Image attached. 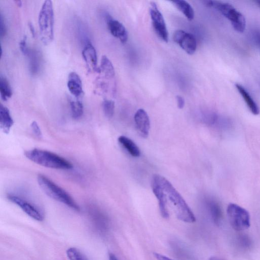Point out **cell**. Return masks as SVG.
I'll return each mask as SVG.
<instances>
[{
	"label": "cell",
	"instance_id": "6da1fadb",
	"mask_svg": "<svg viewBox=\"0 0 260 260\" xmlns=\"http://www.w3.org/2000/svg\"><path fill=\"white\" fill-rule=\"evenodd\" d=\"M158 177L167 200H169L173 206L177 219L187 223H195L194 214L186 201L169 181L161 175H158Z\"/></svg>",
	"mask_w": 260,
	"mask_h": 260
},
{
	"label": "cell",
	"instance_id": "7a4b0ae2",
	"mask_svg": "<svg viewBox=\"0 0 260 260\" xmlns=\"http://www.w3.org/2000/svg\"><path fill=\"white\" fill-rule=\"evenodd\" d=\"M25 155L32 162L52 169L69 170L73 168L68 160L47 150L35 148L26 151Z\"/></svg>",
	"mask_w": 260,
	"mask_h": 260
},
{
	"label": "cell",
	"instance_id": "3957f363",
	"mask_svg": "<svg viewBox=\"0 0 260 260\" xmlns=\"http://www.w3.org/2000/svg\"><path fill=\"white\" fill-rule=\"evenodd\" d=\"M54 11L52 1L46 0L41 7L38 16V24L42 42L50 44L54 37Z\"/></svg>",
	"mask_w": 260,
	"mask_h": 260
},
{
	"label": "cell",
	"instance_id": "277c9868",
	"mask_svg": "<svg viewBox=\"0 0 260 260\" xmlns=\"http://www.w3.org/2000/svg\"><path fill=\"white\" fill-rule=\"evenodd\" d=\"M37 180L40 188L48 196L76 211H80L78 204L75 202L68 193L56 185L50 178L44 175L39 174Z\"/></svg>",
	"mask_w": 260,
	"mask_h": 260
},
{
	"label": "cell",
	"instance_id": "5b68a950",
	"mask_svg": "<svg viewBox=\"0 0 260 260\" xmlns=\"http://www.w3.org/2000/svg\"><path fill=\"white\" fill-rule=\"evenodd\" d=\"M227 216L232 227L237 231L247 230L251 226L250 213L239 205L229 204L227 208Z\"/></svg>",
	"mask_w": 260,
	"mask_h": 260
},
{
	"label": "cell",
	"instance_id": "8992f818",
	"mask_svg": "<svg viewBox=\"0 0 260 260\" xmlns=\"http://www.w3.org/2000/svg\"><path fill=\"white\" fill-rule=\"evenodd\" d=\"M213 7L220 12L231 23L237 32L243 33L246 28V20L243 15L230 4L213 1Z\"/></svg>",
	"mask_w": 260,
	"mask_h": 260
},
{
	"label": "cell",
	"instance_id": "52a82bcc",
	"mask_svg": "<svg viewBox=\"0 0 260 260\" xmlns=\"http://www.w3.org/2000/svg\"><path fill=\"white\" fill-rule=\"evenodd\" d=\"M150 14L152 26L158 36L164 41H168V32L162 14L159 10L156 4L151 2Z\"/></svg>",
	"mask_w": 260,
	"mask_h": 260
},
{
	"label": "cell",
	"instance_id": "ba28073f",
	"mask_svg": "<svg viewBox=\"0 0 260 260\" xmlns=\"http://www.w3.org/2000/svg\"><path fill=\"white\" fill-rule=\"evenodd\" d=\"M8 200L17 205L30 218L37 221H42L44 215L42 212L32 204L16 195L8 194Z\"/></svg>",
	"mask_w": 260,
	"mask_h": 260
},
{
	"label": "cell",
	"instance_id": "9c48e42d",
	"mask_svg": "<svg viewBox=\"0 0 260 260\" xmlns=\"http://www.w3.org/2000/svg\"><path fill=\"white\" fill-rule=\"evenodd\" d=\"M173 40L188 54L193 55L197 49V41L194 35L183 30H177L173 34Z\"/></svg>",
	"mask_w": 260,
	"mask_h": 260
},
{
	"label": "cell",
	"instance_id": "30bf717a",
	"mask_svg": "<svg viewBox=\"0 0 260 260\" xmlns=\"http://www.w3.org/2000/svg\"><path fill=\"white\" fill-rule=\"evenodd\" d=\"M151 188L153 193H154L158 201L160 211L162 217L166 219L169 218L170 212L168 209L167 200L159 181L158 174H155L153 176L151 180Z\"/></svg>",
	"mask_w": 260,
	"mask_h": 260
},
{
	"label": "cell",
	"instance_id": "8fae6325",
	"mask_svg": "<svg viewBox=\"0 0 260 260\" xmlns=\"http://www.w3.org/2000/svg\"><path fill=\"white\" fill-rule=\"evenodd\" d=\"M134 120L138 132L143 138L148 136L150 129V120L147 113L143 109L137 111Z\"/></svg>",
	"mask_w": 260,
	"mask_h": 260
},
{
	"label": "cell",
	"instance_id": "7c38bea8",
	"mask_svg": "<svg viewBox=\"0 0 260 260\" xmlns=\"http://www.w3.org/2000/svg\"><path fill=\"white\" fill-rule=\"evenodd\" d=\"M82 55L88 70L100 73L99 68L97 66V52L94 46L87 43L83 50Z\"/></svg>",
	"mask_w": 260,
	"mask_h": 260
},
{
	"label": "cell",
	"instance_id": "4fadbf2b",
	"mask_svg": "<svg viewBox=\"0 0 260 260\" xmlns=\"http://www.w3.org/2000/svg\"><path fill=\"white\" fill-rule=\"evenodd\" d=\"M108 26L110 32L114 37L118 39L121 43H125L127 41L128 32L123 24L108 17Z\"/></svg>",
	"mask_w": 260,
	"mask_h": 260
},
{
	"label": "cell",
	"instance_id": "5bb4252c",
	"mask_svg": "<svg viewBox=\"0 0 260 260\" xmlns=\"http://www.w3.org/2000/svg\"><path fill=\"white\" fill-rule=\"evenodd\" d=\"M67 87L71 94L76 98H79L83 93L82 80L76 72H72L69 74Z\"/></svg>",
	"mask_w": 260,
	"mask_h": 260
},
{
	"label": "cell",
	"instance_id": "9a60e30c",
	"mask_svg": "<svg viewBox=\"0 0 260 260\" xmlns=\"http://www.w3.org/2000/svg\"><path fill=\"white\" fill-rule=\"evenodd\" d=\"M14 121L9 110L2 104L0 106V127L4 133L8 134Z\"/></svg>",
	"mask_w": 260,
	"mask_h": 260
},
{
	"label": "cell",
	"instance_id": "2e32d148",
	"mask_svg": "<svg viewBox=\"0 0 260 260\" xmlns=\"http://www.w3.org/2000/svg\"><path fill=\"white\" fill-rule=\"evenodd\" d=\"M235 86L251 113L255 116L258 115L260 113L259 107L248 91L240 85L236 84Z\"/></svg>",
	"mask_w": 260,
	"mask_h": 260
},
{
	"label": "cell",
	"instance_id": "e0dca14e",
	"mask_svg": "<svg viewBox=\"0 0 260 260\" xmlns=\"http://www.w3.org/2000/svg\"><path fill=\"white\" fill-rule=\"evenodd\" d=\"M118 141L124 148L134 157H139L141 155V151L139 147L129 138L121 136Z\"/></svg>",
	"mask_w": 260,
	"mask_h": 260
},
{
	"label": "cell",
	"instance_id": "ac0fdd59",
	"mask_svg": "<svg viewBox=\"0 0 260 260\" xmlns=\"http://www.w3.org/2000/svg\"><path fill=\"white\" fill-rule=\"evenodd\" d=\"M99 69L100 73L101 72L105 78L111 79L115 77V68L111 60L108 57L106 56H102Z\"/></svg>",
	"mask_w": 260,
	"mask_h": 260
},
{
	"label": "cell",
	"instance_id": "d6986e66",
	"mask_svg": "<svg viewBox=\"0 0 260 260\" xmlns=\"http://www.w3.org/2000/svg\"><path fill=\"white\" fill-rule=\"evenodd\" d=\"M173 4L188 19L189 21H192L194 19L195 13L192 7L186 1L183 0H177V1H172Z\"/></svg>",
	"mask_w": 260,
	"mask_h": 260
},
{
	"label": "cell",
	"instance_id": "ffe728a7",
	"mask_svg": "<svg viewBox=\"0 0 260 260\" xmlns=\"http://www.w3.org/2000/svg\"><path fill=\"white\" fill-rule=\"evenodd\" d=\"M29 58V71L33 74H36L39 70L40 60L39 55L35 51H29L27 55Z\"/></svg>",
	"mask_w": 260,
	"mask_h": 260
},
{
	"label": "cell",
	"instance_id": "44dd1931",
	"mask_svg": "<svg viewBox=\"0 0 260 260\" xmlns=\"http://www.w3.org/2000/svg\"><path fill=\"white\" fill-rule=\"evenodd\" d=\"M0 95L2 99L7 101L12 95L11 87L7 80L2 75L0 78Z\"/></svg>",
	"mask_w": 260,
	"mask_h": 260
},
{
	"label": "cell",
	"instance_id": "7402d4cb",
	"mask_svg": "<svg viewBox=\"0 0 260 260\" xmlns=\"http://www.w3.org/2000/svg\"><path fill=\"white\" fill-rule=\"evenodd\" d=\"M70 108L72 117L75 119L81 117L84 114V105L79 100H70Z\"/></svg>",
	"mask_w": 260,
	"mask_h": 260
},
{
	"label": "cell",
	"instance_id": "603a6c76",
	"mask_svg": "<svg viewBox=\"0 0 260 260\" xmlns=\"http://www.w3.org/2000/svg\"><path fill=\"white\" fill-rule=\"evenodd\" d=\"M103 110L105 116L111 118L114 116L115 110V103L111 100H105L103 102Z\"/></svg>",
	"mask_w": 260,
	"mask_h": 260
},
{
	"label": "cell",
	"instance_id": "cb8c5ba5",
	"mask_svg": "<svg viewBox=\"0 0 260 260\" xmlns=\"http://www.w3.org/2000/svg\"><path fill=\"white\" fill-rule=\"evenodd\" d=\"M66 254L69 260H87L79 250L75 248H69Z\"/></svg>",
	"mask_w": 260,
	"mask_h": 260
},
{
	"label": "cell",
	"instance_id": "d4e9b609",
	"mask_svg": "<svg viewBox=\"0 0 260 260\" xmlns=\"http://www.w3.org/2000/svg\"><path fill=\"white\" fill-rule=\"evenodd\" d=\"M27 36L25 35L20 43V50L25 56H27L29 52L27 47Z\"/></svg>",
	"mask_w": 260,
	"mask_h": 260
},
{
	"label": "cell",
	"instance_id": "484cf974",
	"mask_svg": "<svg viewBox=\"0 0 260 260\" xmlns=\"http://www.w3.org/2000/svg\"><path fill=\"white\" fill-rule=\"evenodd\" d=\"M30 127H31L34 134L37 137L40 138L42 136L41 131L36 121H33L31 125H30Z\"/></svg>",
	"mask_w": 260,
	"mask_h": 260
},
{
	"label": "cell",
	"instance_id": "4316f807",
	"mask_svg": "<svg viewBox=\"0 0 260 260\" xmlns=\"http://www.w3.org/2000/svg\"><path fill=\"white\" fill-rule=\"evenodd\" d=\"M0 36L3 37L6 33V27L4 18L2 14L0 15Z\"/></svg>",
	"mask_w": 260,
	"mask_h": 260
},
{
	"label": "cell",
	"instance_id": "83f0119b",
	"mask_svg": "<svg viewBox=\"0 0 260 260\" xmlns=\"http://www.w3.org/2000/svg\"><path fill=\"white\" fill-rule=\"evenodd\" d=\"M176 100L177 103V106L179 109H182L183 108H184L185 104V101L184 99H183L180 96H176Z\"/></svg>",
	"mask_w": 260,
	"mask_h": 260
},
{
	"label": "cell",
	"instance_id": "f1b7e54d",
	"mask_svg": "<svg viewBox=\"0 0 260 260\" xmlns=\"http://www.w3.org/2000/svg\"><path fill=\"white\" fill-rule=\"evenodd\" d=\"M154 256L157 260H173L170 258L157 253H154Z\"/></svg>",
	"mask_w": 260,
	"mask_h": 260
},
{
	"label": "cell",
	"instance_id": "f546056e",
	"mask_svg": "<svg viewBox=\"0 0 260 260\" xmlns=\"http://www.w3.org/2000/svg\"><path fill=\"white\" fill-rule=\"evenodd\" d=\"M28 26L29 28L30 32L31 33L32 36L33 37H35V29L33 24L31 22H29L28 23Z\"/></svg>",
	"mask_w": 260,
	"mask_h": 260
},
{
	"label": "cell",
	"instance_id": "4dcf8cb0",
	"mask_svg": "<svg viewBox=\"0 0 260 260\" xmlns=\"http://www.w3.org/2000/svg\"><path fill=\"white\" fill-rule=\"evenodd\" d=\"M255 41L260 49V32H256L254 34Z\"/></svg>",
	"mask_w": 260,
	"mask_h": 260
},
{
	"label": "cell",
	"instance_id": "1f68e13d",
	"mask_svg": "<svg viewBox=\"0 0 260 260\" xmlns=\"http://www.w3.org/2000/svg\"><path fill=\"white\" fill-rule=\"evenodd\" d=\"M206 6L208 7H213V1H204L202 2Z\"/></svg>",
	"mask_w": 260,
	"mask_h": 260
},
{
	"label": "cell",
	"instance_id": "d6a6232c",
	"mask_svg": "<svg viewBox=\"0 0 260 260\" xmlns=\"http://www.w3.org/2000/svg\"><path fill=\"white\" fill-rule=\"evenodd\" d=\"M109 260H119L117 258L113 253L109 254Z\"/></svg>",
	"mask_w": 260,
	"mask_h": 260
},
{
	"label": "cell",
	"instance_id": "836d02e7",
	"mask_svg": "<svg viewBox=\"0 0 260 260\" xmlns=\"http://www.w3.org/2000/svg\"><path fill=\"white\" fill-rule=\"evenodd\" d=\"M207 260H225L222 258L218 257H211L209 258Z\"/></svg>",
	"mask_w": 260,
	"mask_h": 260
},
{
	"label": "cell",
	"instance_id": "e575fe53",
	"mask_svg": "<svg viewBox=\"0 0 260 260\" xmlns=\"http://www.w3.org/2000/svg\"><path fill=\"white\" fill-rule=\"evenodd\" d=\"M15 2L19 6L21 7L22 6V2L21 1H15Z\"/></svg>",
	"mask_w": 260,
	"mask_h": 260
},
{
	"label": "cell",
	"instance_id": "d590c367",
	"mask_svg": "<svg viewBox=\"0 0 260 260\" xmlns=\"http://www.w3.org/2000/svg\"><path fill=\"white\" fill-rule=\"evenodd\" d=\"M255 3L260 7V0H259V1H255Z\"/></svg>",
	"mask_w": 260,
	"mask_h": 260
}]
</instances>
